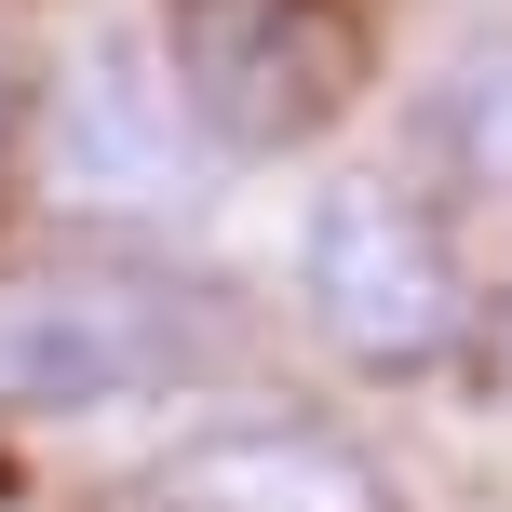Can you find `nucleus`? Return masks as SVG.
<instances>
[{"instance_id": "3", "label": "nucleus", "mask_w": 512, "mask_h": 512, "mask_svg": "<svg viewBox=\"0 0 512 512\" xmlns=\"http://www.w3.org/2000/svg\"><path fill=\"white\" fill-rule=\"evenodd\" d=\"M176 81L203 108V135L297 149L351 95V14L337 0H176Z\"/></svg>"}, {"instance_id": "6", "label": "nucleus", "mask_w": 512, "mask_h": 512, "mask_svg": "<svg viewBox=\"0 0 512 512\" xmlns=\"http://www.w3.org/2000/svg\"><path fill=\"white\" fill-rule=\"evenodd\" d=\"M432 149H445V176L512 189V27H499V41H472L459 68L432 81Z\"/></svg>"}, {"instance_id": "2", "label": "nucleus", "mask_w": 512, "mask_h": 512, "mask_svg": "<svg viewBox=\"0 0 512 512\" xmlns=\"http://www.w3.org/2000/svg\"><path fill=\"white\" fill-rule=\"evenodd\" d=\"M297 297L364 378H432L459 351V256L391 176H324L297 216Z\"/></svg>"}, {"instance_id": "4", "label": "nucleus", "mask_w": 512, "mask_h": 512, "mask_svg": "<svg viewBox=\"0 0 512 512\" xmlns=\"http://www.w3.org/2000/svg\"><path fill=\"white\" fill-rule=\"evenodd\" d=\"M41 176H54V203H81V216H162L189 189V108L162 95V68L122 27L68 41V68H54V95H41Z\"/></svg>"}, {"instance_id": "5", "label": "nucleus", "mask_w": 512, "mask_h": 512, "mask_svg": "<svg viewBox=\"0 0 512 512\" xmlns=\"http://www.w3.org/2000/svg\"><path fill=\"white\" fill-rule=\"evenodd\" d=\"M162 512H391V486L324 418H230L162 472Z\"/></svg>"}, {"instance_id": "1", "label": "nucleus", "mask_w": 512, "mask_h": 512, "mask_svg": "<svg viewBox=\"0 0 512 512\" xmlns=\"http://www.w3.org/2000/svg\"><path fill=\"white\" fill-rule=\"evenodd\" d=\"M243 310L216 283H189L176 256H54V270L0 283V405L14 418H81L176 391L230 351Z\"/></svg>"}]
</instances>
